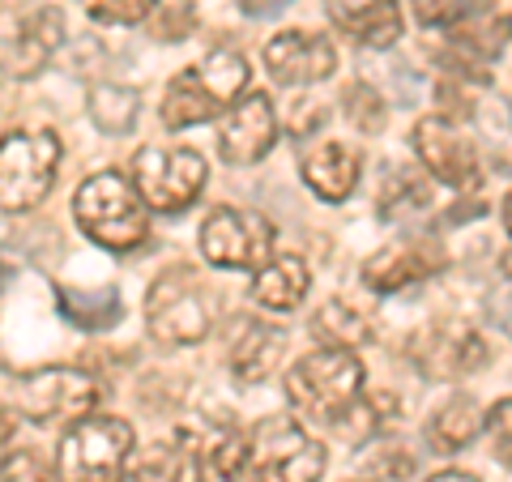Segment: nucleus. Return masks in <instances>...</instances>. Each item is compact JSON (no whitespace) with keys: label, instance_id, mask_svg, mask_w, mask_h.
I'll return each mask as SVG.
<instances>
[{"label":"nucleus","instance_id":"nucleus-13","mask_svg":"<svg viewBox=\"0 0 512 482\" xmlns=\"http://www.w3.org/2000/svg\"><path fill=\"white\" fill-rule=\"evenodd\" d=\"M278 141V111L269 94H244L227 116L218 120V158L231 167H252L274 150Z\"/></svg>","mask_w":512,"mask_h":482},{"label":"nucleus","instance_id":"nucleus-20","mask_svg":"<svg viewBox=\"0 0 512 482\" xmlns=\"http://www.w3.org/2000/svg\"><path fill=\"white\" fill-rule=\"evenodd\" d=\"M308 291H312V273L303 265V256H295V252L274 256V261L261 265L252 278V299L261 303L265 312H291L308 299Z\"/></svg>","mask_w":512,"mask_h":482},{"label":"nucleus","instance_id":"nucleus-3","mask_svg":"<svg viewBox=\"0 0 512 482\" xmlns=\"http://www.w3.org/2000/svg\"><path fill=\"white\" fill-rule=\"evenodd\" d=\"M363 380L367 372H363L359 350L320 346L286 372V401H291V410L303 414V419L338 427L363 401Z\"/></svg>","mask_w":512,"mask_h":482},{"label":"nucleus","instance_id":"nucleus-37","mask_svg":"<svg viewBox=\"0 0 512 482\" xmlns=\"http://www.w3.org/2000/svg\"><path fill=\"white\" fill-rule=\"evenodd\" d=\"M500 214H504V231L512 235V192H508V197H504V205H500Z\"/></svg>","mask_w":512,"mask_h":482},{"label":"nucleus","instance_id":"nucleus-30","mask_svg":"<svg viewBox=\"0 0 512 482\" xmlns=\"http://www.w3.org/2000/svg\"><path fill=\"white\" fill-rule=\"evenodd\" d=\"M414 22L427 30H444V26H461L466 22V0H410Z\"/></svg>","mask_w":512,"mask_h":482},{"label":"nucleus","instance_id":"nucleus-34","mask_svg":"<svg viewBox=\"0 0 512 482\" xmlns=\"http://www.w3.org/2000/svg\"><path fill=\"white\" fill-rule=\"evenodd\" d=\"M18 419H22V414H18V406H0V448H13V436H18Z\"/></svg>","mask_w":512,"mask_h":482},{"label":"nucleus","instance_id":"nucleus-8","mask_svg":"<svg viewBox=\"0 0 512 482\" xmlns=\"http://www.w3.org/2000/svg\"><path fill=\"white\" fill-rule=\"evenodd\" d=\"M329 453L291 419H265L252 431L248 482H320Z\"/></svg>","mask_w":512,"mask_h":482},{"label":"nucleus","instance_id":"nucleus-14","mask_svg":"<svg viewBox=\"0 0 512 482\" xmlns=\"http://www.w3.org/2000/svg\"><path fill=\"white\" fill-rule=\"evenodd\" d=\"M265 69L278 86L286 90H303V86H316L338 69V52L325 35H312V30H278L274 39L265 43Z\"/></svg>","mask_w":512,"mask_h":482},{"label":"nucleus","instance_id":"nucleus-19","mask_svg":"<svg viewBox=\"0 0 512 482\" xmlns=\"http://www.w3.org/2000/svg\"><path fill=\"white\" fill-rule=\"evenodd\" d=\"M329 22L363 47H389L402 39V9L397 0H325Z\"/></svg>","mask_w":512,"mask_h":482},{"label":"nucleus","instance_id":"nucleus-6","mask_svg":"<svg viewBox=\"0 0 512 482\" xmlns=\"http://www.w3.org/2000/svg\"><path fill=\"white\" fill-rule=\"evenodd\" d=\"M13 401H18V414H26L39 427H73L90 414H99L103 389L99 380L77 372V367H39V372L18 380Z\"/></svg>","mask_w":512,"mask_h":482},{"label":"nucleus","instance_id":"nucleus-21","mask_svg":"<svg viewBox=\"0 0 512 482\" xmlns=\"http://www.w3.org/2000/svg\"><path fill=\"white\" fill-rule=\"evenodd\" d=\"M248 457H252V431L222 427L197 444V453H192V474H197V482H235L248 470Z\"/></svg>","mask_w":512,"mask_h":482},{"label":"nucleus","instance_id":"nucleus-28","mask_svg":"<svg viewBox=\"0 0 512 482\" xmlns=\"http://www.w3.org/2000/svg\"><path fill=\"white\" fill-rule=\"evenodd\" d=\"M192 22H197V9H192V0H171V5H158L154 13V39H163V43H175V39H184Z\"/></svg>","mask_w":512,"mask_h":482},{"label":"nucleus","instance_id":"nucleus-5","mask_svg":"<svg viewBox=\"0 0 512 482\" xmlns=\"http://www.w3.org/2000/svg\"><path fill=\"white\" fill-rule=\"evenodd\" d=\"M128 180L154 214H180L201 197L210 167L192 146H146L128 163Z\"/></svg>","mask_w":512,"mask_h":482},{"label":"nucleus","instance_id":"nucleus-35","mask_svg":"<svg viewBox=\"0 0 512 482\" xmlns=\"http://www.w3.org/2000/svg\"><path fill=\"white\" fill-rule=\"evenodd\" d=\"M282 5H291V0H239V9L252 13V18H265V13H278Z\"/></svg>","mask_w":512,"mask_h":482},{"label":"nucleus","instance_id":"nucleus-10","mask_svg":"<svg viewBox=\"0 0 512 482\" xmlns=\"http://www.w3.org/2000/svg\"><path fill=\"white\" fill-rule=\"evenodd\" d=\"M410 363L419 367V376H427V380L453 384L487 363V342L466 320L440 316L410 337Z\"/></svg>","mask_w":512,"mask_h":482},{"label":"nucleus","instance_id":"nucleus-11","mask_svg":"<svg viewBox=\"0 0 512 482\" xmlns=\"http://www.w3.org/2000/svg\"><path fill=\"white\" fill-rule=\"evenodd\" d=\"M146 325L154 342L163 346H197L210 333V308H205L192 273H167L150 286Z\"/></svg>","mask_w":512,"mask_h":482},{"label":"nucleus","instance_id":"nucleus-23","mask_svg":"<svg viewBox=\"0 0 512 482\" xmlns=\"http://www.w3.org/2000/svg\"><path fill=\"white\" fill-rule=\"evenodd\" d=\"M312 333L333 350H359L372 342V320L342 299H329L325 308L312 316Z\"/></svg>","mask_w":512,"mask_h":482},{"label":"nucleus","instance_id":"nucleus-25","mask_svg":"<svg viewBox=\"0 0 512 482\" xmlns=\"http://www.w3.org/2000/svg\"><path fill=\"white\" fill-rule=\"evenodd\" d=\"M60 474L52 470L39 448H18L13 444L5 457H0V482H56Z\"/></svg>","mask_w":512,"mask_h":482},{"label":"nucleus","instance_id":"nucleus-7","mask_svg":"<svg viewBox=\"0 0 512 482\" xmlns=\"http://www.w3.org/2000/svg\"><path fill=\"white\" fill-rule=\"evenodd\" d=\"M60 141L56 133H9L0 141V210H39L56 184Z\"/></svg>","mask_w":512,"mask_h":482},{"label":"nucleus","instance_id":"nucleus-38","mask_svg":"<svg viewBox=\"0 0 512 482\" xmlns=\"http://www.w3.org/2000/svg\"><path fill=\"white\" fill-rule=\"evenodd\" d=\"M504 273H508V278H512V252L504 256Z\"/></svg>","mask_w":512,"mask_h":482},{"label":"nucleus","instance_id":"nucleus-24","mask_svg":"<svg viewBox=\"0 0 512 482\" xmlns=\"http://www.w3.org/2000/svg\"><path fill=\"white\" fill-rule=\"evenodd\" d=\"M188 453L175 440H154L146 453L133 457L124 482H184Z\"/></svg>","mask_w":512,"mask_h":482},{"label":"nucleus","instance_id":"nucleus-36","mask_svg":"<svg viewBox=\"0 0 512 482\" xmlns=\"http://www.w3.org/2000/svg\"><path fill=\"white\" fill-rule=\"evenodd\" d=\"M427 482H478V478L466 474V470H444V474H431Z\"/></svg>","mask_w":512,"mask_h":482},{"label":"nucleus","instance_id":"nucleus-32","mask_svg":"<svg viewBox=\"0 0 512 482\" xmlns=\"http://www.w3.org/2000/svg\"><path fill=\"white\" fill-rule=\"evenodd\" d=\"M410 470H414V457L406 453V448H397V444H393V453H372L363 461L367 482H402Z\"/></svg>","mask_w":512,"mask_h":482},{"label":"nucleus","instance_id":"nucleus-26","mask_svg":"<svg viewBox=\"0 0 512 482\" xmlns=\"http://www.w3.org/2000/svg\"><path fill=\"white\" fill-rule=\"evenodd\" d=\"M384 116H389V107H384V99L367 82H355L346 90V120L355 124L359 133H380Z\"/></svg>","mask_w":512,"mask_h":482},{"label":"nucleus","instance_id":"nucleus-2","mask_svg":"<svg viewBox=\"0 0 512 482\" xmlns=\"http://www.w3.org/2000/svg\"><path fill=\"white\" fill-rule=\"evenodd\" d=\"M73 218L90 244L107 252H133L150 235V205L120 171L86 175L73 192Z\"/></svg>","mask_w":512,"mask_h":482},{"label":"nucleus","instance_id":"nucleus-22","mask_svg":"<svg viewBox=\"0 0 512 482\" xmlns=\"http://www.w3.org/2000/svg\"><path fill=\"white\" fill-rule=\"evenodd\" d=\"M483 427H487V414L478 410V401L470 393H461V397H448L444 406L431 414L427 444H431V453H461L466 444L478 440Z\"/></svg>","mask_w":512,"mask_h":482},{"label":"nucleus","instance_id":"nucleus-29","mask_svg":"<svg viewBox=\"0 0 512 482\" xmlns=\"http://www.w3.org/2000/svg\"><path fill=\"white\" fill-rule=\"evenodd\" d=\"M457 30V47H470V52H483V56H491V52H500L504 47V39H508V22L504 18H483V26H453Z\"/></svg>","mask_w":512,"mask_h":482},{"label":"nucleus","instance_id":"nucleus-17","mask_svg":"<svg viewBox=\"0 0 512 482\" xmlns=\"http://www.w3.org/2000/svg\"><path fill=\"white\" fill-rule=\"evenodd\" d=\"M299 171H303V184H308L320 201L338 205L355 192L363 158L355 146H346V141H312V146L303 150Z\"/></svg>","mask_w":512,"mask_h":482},{"label":"nucleus","instance_id":"nucleus-15","mask_svg":"<svg viewBox=\"0 0 512 482\" xmlns=\"http://www.w3.org/2000/svg\"><path fill=\"white\" fill-rule=\"evenodd\" d=\"M60 43H64V13L52 5L35 9L13 35L0 39V86L39 77Z\"/></svg>","mask_w":512,"mask_h":482},{"label":"nucleus","instance_id":"nucleus-16","mask_svg":"<svg viewBox=\"0 0 512 482\" xmlns=\"http://www.w3.org/2000/svg\"><path fill=\"white\" fill-rule=\"evenodd\" d=\"M286 359V329L265 325L256 316L235 320V333L227 342V367L239 384H261L282 367Z\"/></svg>","mask_w":512,"mask_h":482},{"label":"nucleus","instance_id":"nucleus-27","mask_svg":"<svg viewBox=\"0 0 512 482\" xmlns=\"http://www.w3.org/2000/svg\"><path fill=\"white\" fill-rule=\"evenodd\" d=\"M158 5H163V0H94L90 13L107 26H141L154 18Z\"/></svg>","mask_w":512,"mask_h":482},{"label":"nucleus","instance_id":"nucleus-31","mask_svg":"<svg viewBox=\"0 0 512 482\" xmlns=\"http://www.w3.org/2000/svg\"><path fill=\"white\" fill-rule=\"evenodd\" d=\"M487 436H491V453H495V461L512 470V397L495 401V406L487 410Z\"/></svg>","mask_w":512,"mask_h":482},{"label":"nucleus","instance_id":"nucleus-33","mask_svg":"<svg viewBox=\"0 0 512 482\" xmlns=\"http://www.w3.org/2000/svg\"><path fill=\"white\" fill-rule=\"evenodd\" d=\"M320 124H325V107L312 103V99H303V103L295 107V120H286V128H291L295 137H312Z\"/></svg>","mask_w":512,"mask_h":482},{"label":"nucleus","instance_id":"nucleus-1","mask_svg":"<svg viewBox=\"0 0 512 482\" xmlns=\"http://www.w3.org/2000/svg\"><path fill=\"white\" fill-rule=\"evenodd\" d=\"M248 94V60L235 47H214L205 60L188 64L167 82L158 120L167 128H197L205 120H222Z\"/></svg>","mask_w":512,"mask_h":482},{"label":"nucleus","instance_id":"nucleus-4","mask_svg":"<svg viewBox=\"0 0 512 482\" xmlns=\"http://www.w3.org/2000/svg\"><path fill=\"white\" fill-rule=\"evenodd\" d=\"M137 431L120 414H90L64 431L56 448L60 482H124L133 465Z\"/></svg>","mask_w":512,"mask_h":482},{"label":"nucleus","instance_id":"nucleus-18","mask_svg":"<svg viewBox=\"0 0 512 482\" xmlns=\"http://www.w3.org/2000/svg\"><path fill=\"white\" fill-rule=\"evenodd\" d=\"M444 265V252L436 244H389L372 252L363 261V286H372L380 295H393V291H406V286L431 278Z\"/></svg>","mask_w":512,"mask_h":482},{"label":"nucleus","instance_id":"nucleus-9","mask_svg":"<svg viewBox=\"0 0 512 482\" xmlns=\"http://www.w3.org/2000/svg\"><path fill=\"white\" fill-rule=\"evenodd\" d=\"M201 256L214 269H261L274 261V227L261 214L235 210V205H218V210L201 222Z\"/></svg>","mask_w":512,"mask_h":482},{"label":"nucleus","instance_id":"nucleus-12","mask_svg":"<svg viewBox=\"0 0 512 482\" xmlns=\"http://www.w3.org/2000/svg\"><path fill=\"white\" fill-rule=\"evenodd\" d=\"M410 141H414V154H419L427 175H436L440 184L461 188V192L478 188V150L448 116H423L414 124Z\"/></svg>","mask_w":512,"mask_h":482}]
</instances>
